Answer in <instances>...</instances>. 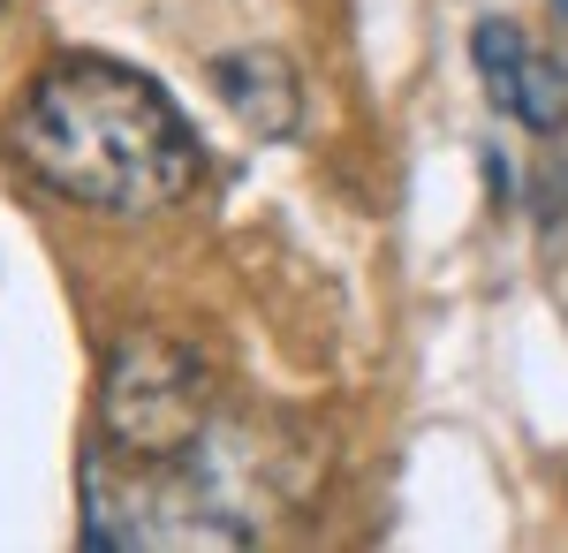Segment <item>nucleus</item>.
<instances>
[{
  "instance_id": "nucleus-4",
  "label": "nucleus",
  "mask_w": 568,
  "mask_h": 553,
  "mask_svg": "<svg viewBox=\"0 0 568 553\" xmlns=\"http://www.w3.org/2000/svg\"><path fill=\"white\" fill-rule=\"evenodd\" d=\"M213 84L227 99V114L251 129V137H296L304 122V84H296V69H288V53H273V46H235V53H220L213 61Z\"/></svg>"
},
{
  "instance_id": "nucleus-5",
  "label": "nucleus",
  "mask_w": 568,
  "mask_h": 553,
  "mask_svg": "<svg viewBox=\"0 0 568 553\" xmlns=\"http://www.w3.org/2000/svg\"><path fill=\"white\" fill-rule=\"evenodd\" d=\"M554 8H568V0H554Z\"/></svg>"
},
{
  "instance_id": "nucleus-1",
  "label": "nucleus",
  "mask_w": 568,
  "mask_h": 553,
  "mask_svg": "<svg viewBox=\"0 0 568 553\" xmlns=\"http://www.w3.org/2000/svg\"><path fill=\"white\" fill-rule=\"evenodd\" d=\"M8 152L45 190L99 213H152L197 174V137L175 99L99 53H69L23 91V107L8 114Z\"/></svg>"
},
{
  "instance_id": "nucleus-3",
  "label": "nucleus",
  "mask_w": 568,
  "mask_h": 553,
  "mask_svg": "<svg viewBox=\"0 0 568 553\" xmlns=\"http://www.w3.org/2000/svg\"><path fill=\"white\" fill-rule=\"evenodd\" d=\"M470 61H478V77H485V91H493L500 114H516V122L538 129V137H554V129L568 122L561 61L530 53V39L508 23V16H485L478 31H470Z\"/></svg>"
},
{
  "instance_id": "nucleus-2",
  "label": "nucleus",
  "mask_w": 568,
  "mask_h": 553,
  "mask_svg": "<svg viewBox=\"0 0 568 553\" xmlns=\"http://www.w3.org/2000/svg\"><path fill=\"white\" fill-rule=\"evenodd\" d=\"M99 425L122 455H144V463L190 455L205 440V364L160 334L122 341L99 386Z\"/></svg>"
}]
</instances>
